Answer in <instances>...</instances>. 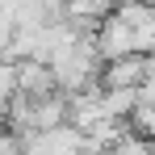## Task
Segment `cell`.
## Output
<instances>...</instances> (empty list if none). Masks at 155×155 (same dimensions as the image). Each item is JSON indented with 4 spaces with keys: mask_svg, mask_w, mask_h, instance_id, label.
Instances as JSON below:
<instances>
[{
    "mask_svg": "<svg viewBox=\"0 0 155 155\" xmlns=\"http://www.w3.org/2000/svg\"><path fill=\"white\" fill-rule=\"evenodd\" d=\"M97 51H101V59L109 63V59H122V54H134L138 51V38H134V29H130V21L113 8L109 17H101V25H97ZM143 54V51H138Z\"/></svg>",
    "mask_w": 155,
    "mask_h": 155,
    "instance_id": "6da1fadb",
    "label": "cell"
},
{
    "mask_svg": "<svg viewBox=\"0 0 155 155\" xmlns=\"http://www.w3.org/2000/svg\"><path fill=\"white\" fill-rule=\"evenodd\" d=\"M147 80V54H122L101 67V88H138Z\"/></svg>",
    "mask_w": 155,
    "mask_h": 155,
    "instance_id": "7a4b0ae2",
    "label": "cell"
},
{
    "mask_svg": "<svg viewBox=\"0 0 155 155\" xmlns=\"http://www.w3.org/2000/svg\"><path fill=\"white\" fill-rule=\"evenodd\" d=\"M17 92H25V97H46V92H59L54 67L46 63V59H17Z\"/></svg>",
    "mask_w": 155,
    "mask_h": 155,
    "instance_id": "3957f363",
    "label": "cell"
},
{
    "mask_svg": "<svg viewBox=\"0 0 155 155\" xmlns=\"http://www.w3.org/2000/svg\"><path fill=\"white\" fill-rule=\"evenodd\" d=\"M101 101L109 117H130V109L138 105V88H101Z\"/></svg>",
    "mask_w": 155,
    "mask_h": 155,
    "instance_id": "277c9868",
    "label": "cell"
},
{
    "mask_svg": "<svg viewBox=\"0 0 155 155\" xmlns=\"http://www.w3.org/2000/svg\"><path fill=\"white\" fill-rule=\"evenodd\" d=\"M130 130L155 143V105L151 101H138L134 109H130Z\"/></svg>",
    "mask_w": 155,
    "mask_h": 155,
    "instance_id": "5b68a950",
    "label": "cell"
},
{
    "mask_svg": "<svg viewBox=\"0 0 155 155\" xmlns=\"http://www.w3.org/2000/svg\"><path fill=\"white\" fill-rule=\"evenodd\" d=\"M105 155H155V147H151V138H143V134H134V130H130L126 138H117Z\"/></svg>",
    "mask_w": 155,
    "mask_h": 155,
    "instance_id": "8992f818",
    "label": "cell"
},
{
    "mask_svg": "<svg viewBox=\"0 0 155 155\" xmlns=\"http://www.w3.org/2000/svg\"><path fill=\"white\" fill-rule=\"evenodd\" d=\"M4 113H8V97H0V126H4Z\"/></svg>",
    "mask_w": 155,
    "mask_h": 155,
    "instance_id": "52a82bcc",
    "label": "cell"
}]
</instances>
